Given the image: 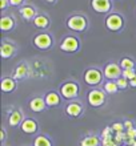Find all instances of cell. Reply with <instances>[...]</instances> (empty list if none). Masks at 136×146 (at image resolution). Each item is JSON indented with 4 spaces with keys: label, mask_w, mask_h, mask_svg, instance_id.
I'll return each mask as SVG.
<instances>
[{
    "label": "cell",
    "mask_w": 136,
    "mask_h": 146,
    "mask_svg": "<svg viewBox=\"0 0 136 146\" xmlns=\"http://www.w3.org/2000/svg\"><path fill=\"white\" fill-rule=\"evenodd\" d=\"M23 113L19 110H13L9 114V117H8V123H9V126H19L20 123L23 122Z\"/></svg>",
    "instance_id": "obj_20"
},
{
    "label": "cell",
    "mask_w": 136,
    "mask_h": 146,
    "mask_svg": "<svg viewBox=\"0 0 136 146\" xmlns=\"http://www.w3.org/2000/svg\"><path fill=\"white\" fill-rule=\"evenodd\" d=\"M16 27V20L11 15H3L0 17V31L1 32H11Z\"/></svg>",
    "instance_id": "obj_12"
},
{
    "label": "cell",
    "mask_w": 136,
    "mask_h": 146,
    "mask_svg": "<svg viewBox=\"0 0 136 146\" xmlns=\"http://www.w3.org/2000/svg\"><path fill=\"white\" fill-rule=\"evenodd\" d=\"M87 101L88 104L93 108H99L105 102V92L104 89H92L88 92V96H87Z\"/></svg>",
    "instance_id": "obj_6"
},
{
    "label": "cell",
    "mask_w": 136,
    "mask_h": 146,
    "mask_svg": "<svg viewBox=\"0 0 136 146\" xmlns=\"http://www.w3.org/2000/svg\"><path fill=\"white\" fill-rule=\"evenodd\" d=\"M129 86H131V88H136V74H135L133 78L129 80Z\"/></svg>",
    "instance_id": "obj_35"
},
{
    "label": "cell",
    "mask_w": 136,
    "mask_h": 146,
    "mask_svg": "<svg viewBox=\"0 0 136 146\" xmlns=\"http://www.w3.org/2000/svg\"><path fill=\"white\" fill-rule=\"evenodd\" d=\"M19 13H20V16L23 17V20H25L28 23V21H32V20L38 16V9H36V7L32 5V4H24L23 7H20Z\"/></svg>",
    "instance_id": "obj_10"
},
{
    "label": "cell",
    "mask_w": 136,
    "mask_h": 146,
    "mask_svg": "<svg viewBox=\"0 0 136 146\" xmlns=\"http://www.w3.org/2000/svg\"><path fill=\"white\" fill-rule=\"evenodd\" d=\"M21 130H23L24 133H27V134H33V133H36V130H38V123L32 118L24 119L23 122H21Z\"/></svg>",
    "instance_id": "obj_18"
},
{
    "label": "cell",
    "mask_w": 136,
    "mask_h": 146,
    "mask_svg": "<svg viewBox=\"0 0 136 146\" xmlns=\"http://www.w3.org/2000/svg\"><path fill=\"white\" fill-rule=\"evenodd\" d=\"M79 90H80V88H79L78 82H74V81H67L60 86V94L66 100L76 98L79 96Z\"/></svg>",
    "instance_id": "obj_5"
},
{
    "label": "cell",
    "mask_w": 136,
    "mask_h": 146,
    "mask_svg": "<svg viewBox=\"0 0 136 146\" xmlns=\"http://www.w3.org/2000/svg\"><path fill=\"white\" fill-rule=\"evenodd\" d=\"M24 0H9V7H23Z\"/></svg>",
    "instance_id": "obj_31"
},
{
    "label": "cell",
    "mask_w": 136,
    "mask_h": 146,
    "mask_svg": "<svg viewBox=\"0 0 136 146\" xmlns=\"http://www.w3.org/2000/svg\"><path fill=\"white\" fill-rule=\"evenodd\" d=\"M119 65L121 66V69L124 70V69H135L136 64L131 57H123L120 60V62H119Z\"/></svg>",
    "instance_id": "obj_23"
},
{
    "label": "cell",
    "mask_w": 136,
    "mask_h": 146,
    "mask_svg": "<svg viewBox=\"0 0 136 146\" xmlns=\"http://www.w3.org/2000/svg\"><path fill=\"white\" fill-rule=\"evenodd\" d=\"M66 27L74 32H84L88 28V19L82 13H74L66 19Z\"/></svg>",
    "instance_id": "obj_1"
},
{
    "label": "cell",
    "mask_w": 136,
    "mask_h": 146,
    "mask_svg": "<svg viewBox=\"0 0 136 146\" xmlns=\"http://www.w3.org/2000/svg\"><path fill=\"white\" fill-rule=\"evenodd\" d=\"M123 123H124V127L127 129V130H128V129H132V127H133V122H132V121H128V119H127V121H124Z\"/></svg>",
    "instance_id": "obj_34"
},
{
    "label": "cell",
    "mask_w": 136,
    "mask_h": 146,
    "mask_svg": "<svg viewBox=\"0 0 136 146\" xmlns=\"http://www.w3.org/2000/svg\"><path fill=\"white\" fill-rule=\"evenodd\" d=\"M125 146H129V145H125Z\"/></svg>",
    "instance_id": "obj_40"
},
{
    "label": "cell",
    "mask_w": 136,
    "mask_h": 146,
    "mask_svg": "<svg viewBox=\"0 0 136 146\" xmlns=\"http://www.w3.org/2000/svg\"><path fill=\"white\" fill-rule=\"evenodd\" d=\"M124 123L121 122H113L112 123V130L115 131V133H117V131H124Z\"/></svg>",
    "instance_id": "obj_29"
},
{
    "label": "cell",
    "mask_w": 136,
    "mask_h": 146,
    "mask_svg": "<svg viewBox=\"0 0 136 146\" xmlns=\"http://www.w3.org/2000/svg\"><path fill=\"white\" fill-rule=\"evenodd\" d=\"M104 73L100 72L97 68H90L84 72V81L87 82V85L90 86H96L103 81Z\"/></svg>",
    "instance_id": "obj_8"
},
{
    "label": "cell",
    "mask_w": 136,
    "mask_h": 146,
    "mask_svg": "<svg viewBox=\"0 0 136 146\" xmlns=\"http://www.w3.org/2000/svg\"><path fill=\"white\" fill-rule=\"evenodd\" d=\"M112 126H107L103 129L101 131V138H105V137H109V135H112Z\"/></svg>",
    "instance_id": "obj_30"
},
{
    "label": "cell",
    "mask_w": 136,
    "mask_h": 146,
    "mask_svg": "<svg viewBox=\"0 0 136 146\" xmlns=\"http://www.w3.org/2000/svg\"><path fill=\"white\" fill-rule=\"evenodd\" d=\"M104 77L107 80H113L116 81L119 77H121L123 74V69H121V66L119 64H115V62H108L107 65L104 66Z\"/></svg>",
    "instance_id": "obj_9"
},
{
    "label": "cell",
    "mask_w": 136,
    "mask_h": 146,
    "mask_svg": "<svg viewBox=\"0 0 136 146\" xmlns=\"http://www.w3.org/2000/svg\"><path fill=\"white\" fill-rule=\"evenodd\" d=\"M115 138H113V135H109V137H105V138L101 139V145L103 146H113L115 145Z\"/></svg>",
    "instance_id": "obj_27"
},
{
    "label": "cell",
    "mask_w": 136,
    "mask_h": 146,
    "mask_svg": "<svg viewBox=\"0 0 136 146\" xmlns=\"http://www.w3.org/2000/svg\"><path fill=\"white\" fill-rule=\"evenodd\" d=\"M125 133H127V137H128V138H136V129H135V127L128 129Z\"/></svg>",
    "instance_id": "obj_33"
},
{
    "label": "cell",
    "mask_w": 136,
    "mask_h": 146,
    "mask_svg": "<svg viewBox=\"0 0 136 146\" xmlns=\"http://www.w3.org/2000/svg\"><path fill=\"white\" fill-rule=\"evenodd\" d=\"M135 74H136L135 69H124V70H123V74H121V76L125 77L127 80H131V78H133V77H135Z\"/></svg>",
    "instance_id": "obj_28"
},
{
    "label": "cell",
    "mask_w": 136,
    "mask_h": 146,
    "mask_svg": "<svg viewBox=\"0 0 136 146\" xmlns=\"http://www.w3.org/2000/svg\"><path fill=\"white\" fill-rule=\"evenodd\" d=\"M116 84H117V86H119V89H127L129 86V80H127L125 77H119L116 80Z\"/></svg>",
    "instance_id": "obj_26"
},
{
    "label": "cell",
    "mask_w": 136,
    "mask_h": 146,
    "mask_svg": "<svg viewBox=\"0 0 136 146\" xmlns=\"http://www.w3.org/2000/svg\"><path fill=\"white\" fill-rule=\"evenodd\" d=\"M44 1H47L48 4H55L56 1H58V0H44Z\"/></svg>",
    "instance_id": "obj_37"
},
{
    "label": "cell",
    "mask_w": 136,
    "mask_h": 146,
    "mask_svg": "<svg viewBox=\"0 0 136 146\" xmlns=\"http://www.w3.org/2000/svg\"><path fill=\"white\" fill-rule=\"evenodd\" d=\"M103 89H104V92L107 93V94H115V93H116L117 90H119V86H117L116 81L108 80V81H107V82L104 84Z\"/></svg>",
    "instance_id": "obj_21"
},
{
    "label": "cell",
    "mask_w": 136,
    "mask_h": 146,
    "mask_svg": "<svg viewBox=\"0 0 136 146\" xmlns=\"http://www.w3.org/2000/svg\"><path fill=\"white\" fill-rule=\"evenodd\" d=\"M9 5V0H0V11H5Z\"/></svg>",
    "instance_id": "obj_32"
},
{
    "label": "cell",
    "mask_w": 136,
    "mask_h": 146,
    "mask_svg": "<svg viewBox=\"0 0 136 146\" xmlns=\"http://www.w3.org/2000/svg\"><path fill=\"white\" fill-rule=\"evenodd\" d=\"M62 94H59L56 92H48L44 96V100H46V104L47 106H50V108H54V106H58L60 105L62 102Z\"/></svg>",
    "instance_id": "obj_17"
},
{
    "label": "cell",
    "mask_w": 136,
    "mask_h": 146,
    "mask_svg": "<svg viewBox=\"0 0 136 146\" xmlns=\"http://www.w3.org/2000/svg\"><path fill=\"white\" fill-rule=\"evenodd\" d=\"M33 146H52L51 141L44 135H39L36 137L35 141H33Z\"/></svg>",
    "instance_id": "obj_24"
},
{
    "label": "cell",
    "mask_w": 136,
    "mask_h": 146,
    "mask_svg": "<svg viewBox=\"0 0 136 146\" xmlns=\"http://www.w3.org/2000/svg\"><path fill=\"white\" fill-rule=\"evenodd\" d=\"M99 143H100V139L96 135H90L80 141V146H97Z\"/></svg>",
    "instance_id": "obj_22"
},
{
    "label": "cell",
    "mask_w": 136,
    "mask_h": 146,
    "mask_svg": "<svg viewBox=\"0 0 136 146\" xmlns=\"http://www.w3.org/2000/svg\"><path fill=\"white\" fill-rule=\"evenodd\" d=\"M113 138H115V142H116L117 145H121L123 142H125V141L128 139V137H127V133H125V131H117V133H115Z\"/></svg>",
    "instance_id": "obj_25"
},
{
    "label": "cell",
    "mask_w": 136,
    "mask_h": 146,
    "mask_svg": "<svg viewBox=\"0 0 136 146\" xmlns=\"http://www.w3.org/2000/svg\"><path fill=\"white\" fill-rule=\"evenodd\" d=\"M32 44L40 50H47L50 49L52 44H54V38L52 36L48 33V32H39V33H36L32 38Z\"/></svg>",
    "instance_id": "obj_3"
},
{
    "label": "cell",
    "mask_w": 136,
    "mask_h": 146,
    "mask_svg": "<svg viewBox=\"0 0 136 146\" xmlns=\"http://www.w3.org/2000/svg\"><path fill=\"white\" fill-rule=\"evenodd\" d=\"M4 139H5V130H4V129H1V130H0V141H1V142H4Z\"/></svg>",
    "instance_id": "obj_36"
},
{
    "label": "cell",
    "mask_w": 136,
    "mask_h": 146,
    "mask_svg": "<svg viewBox=\"0 0 136 146\" xmlns=\"http://www.w3.org/2000/svg\"><path fill=\"white\" fill-rule=\"evenodd\" d=\"M0 88L3 93H11L16 88V81L13 77H3V80L0 82Z\"/></svg>",
    "instance_id": "obj_16"
},
{
    "label": "cell",
    "mask_w": 136,
    "mask_h": 146,
    "mask_svg": "<svg viewBox=\"0 0 136 146\" xmlns=\"http://www.w3.org/2000/svg\"><path fill=\"white\" fill-rule=\"evenodd\" d=\"M60 49L63 52H67V53H75V52H78L79 48H80V40L79 37L74 35H68L62 40L60 42Z\"/></svg>",
    "instance_id": "obj_4"
},
{
    "label": "cell",
    "mask_w": 136,
    "mask_h": 146,
    "mask_svg": "<svg viewBox=\"0 0 136 146\" xmlns=\"http://www.w3.org/2000/svg\"><path fill=\"white\" fill-rule=\"evenodd\" d=\"M46 108H47V104H46L44 97H33L29 101V109L32 111H35V113H40V111H43Z\"/></svg>",
    "instance_id": "obj_15"
},
{
    "label": "cell",
    "mask_w": 136,
    "mask_h": 146,
    "mask_svg": "<svg viewBox=\"0 0 136 146\" xmlns=\"http://www.w3.org/2000/svg\"><path fill=\"white\" fill-rule=\"evenodd\" d=\"M66 113L70 117H79L83 113V105L80 102H78V101H72V102L67 105Z\"/></svg>",
    "instance_id": "obj_14"
},
{
    "label": "cell",
    "mask_w": 136,
    "mask_h": 146,
    "mask_svg": "<svg viewBox=\"0 0 136 146\" xmlns=\"http://www.w3.org/2000/svg\"><path fill=\"white\" fill-rule=\"evenodd\" d=\"M113 146H119V145H117V143H115V145H113Z\"/></svg>",
    "instance_id": "obj_39"
},
{
    "label": "cell",
    "mask_w": 136,
    "mask_h": 146,
    "mask_svg": "<svg viewBox=\"0 0 136 146\" xmlns=\"http://www.w3.org/2000/svg\"><path fill=\"white\" fill-rule=\"evenodd\" d=\"M32 24L36 29H40V31H46L48 29L51 25V20L50 17L46 15V13H38L35 19L32 20Z\"/></svg>",
    "instance_id": "obj_13"
},
{
    "label": "cell",
    "mask_w": 136,
    "mask_h": 146,
    "mask_svg": "<svg viewBox=\"0 0 136 146\" xmlns=\"http://www.w3.org/2000/svg\"><path fill=\"white\" fill-rule=\"evenodd\" d=\"M132 146H136V141H135V142H133V145Z\"/></svg>",
    "instance_id": "obj_38"
},
{
    "label": "cell",
    "mask_w": 136,
    "mask_h": 146,
    "mask_svg": "<svg viewBox=\"0 0 136 146\" xmlns=\"http://www.w3.org/2000/svg\"><path fill=\"white\" fill-rule=\"evenodd\" d=\"M29 74V68H28L27 64H20V65L16 66L15 72H13V78L15 80H23Z\"/></svg>",
    "instance_id": "obj_19"
},
{
    "label": "cell",
    "mask_w": 136,
    "mask_h": 146,
    "mask_svg": "<svg viewBox=\"0 0 136 146\" xmlns=\"http://www.w3.org/2000/svg\"><path fill=\"white\" fill-rule=\"evenodd\" d=\"M90 7L96 13L108 15L112 12V0H90Z\"/></svg>",
    "instance_id": "obj_7"
},
{
    "label": "cell",
    "mask_w": 136,
    "mask_h": 146,
    "mask_svg": "<svg viewBox=\"0 0 136 146\" xmlns=\"http://www.w3.org/2000/svg\"><path fill=\"white\" fill-rule=\"evenodd\" d=\"M104 25L109 32H121L125 25L124 17L120 13H117V12H111L105 17Z\"/></svg>",
    "instance_id": "obj_2"
},
{
    "label": "cell",
    "mask_w": 136,
    "mask_h": 146,
    "mask_svg": "<svg viewBox=\"0 0 136 146\" xmlns=\"http://www.w3.org/2000/svg\"><path fill=\"white\" fill-rule=\"evenodd\" d=\"M16 53V45L13 42L8 41V40H3L1 41V46H0V56L1 58H11L13 57Z\"/></svg>",
    "instance_id": "obj_11"
}]
</instances>
